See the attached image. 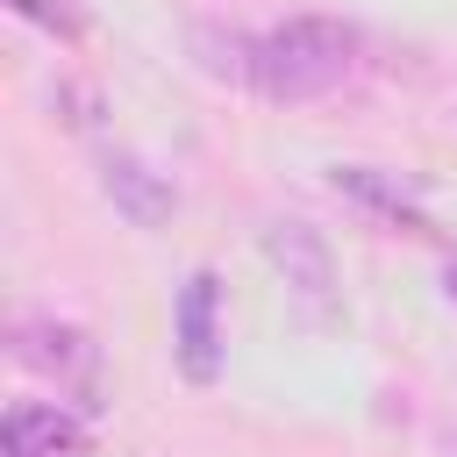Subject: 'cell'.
Listing matches in <instances>:
<instances>
[{"mask_svg": "<svg viewBox=\"0 0 457 457\" xmlns=\"http://www.w3.org/2000/svg\"><path fill=\"white\" fill-rule=\"evenodd\" d=\"M193 43L214 50L207 71H221V79L264 93V100H286V107L321 100V93H336L357 71V29H343L328 14H293V21L264 29V36H214V29H200Z\"/></svg>", "mask_w": 457, "mask_h": 457, "instance_id": "6da1fadb", "label": "cell"}, {"mask_svg": "<svg viewBox=\"0 0 457 457\" xmlns=\"http://www.w3.org/2000/svg\"><path fill=\"white\" fill-rule=\"evenodd\" d=\"M14 357L50 378L57 393L71 400H100V343L79 328V321H57V314H21L14 321Z\"/></svg>", "mask_w": 457, "mask_h": 457, "instance_id": "7a4b0ae2", "label": "cell"}, {"mask_svg": "<svg viewBox=\"0 0 457 457\" xmlns=\"http://www.w3.org/2000/svg\"><path fill=\"white\" fill-rule=\"evenodd\" d=\"M171 328H179V371L193 386H214L221 378V278L214 271H193L179 286Z\"/></svg>", "mask_w": 457, "mask_h": 457, "instance_id": "3957f363", "label": "cell"}, {"mask_svg": "<svg viewBox=\"0 0 457 457\" xmlns=\"http://www.w3.org/2000/svg\"><path fill=\"white\" fill-rule=\"evenodd\" d=\"M0 450L7 457H93V436L79 414H64L50 400H21V407H7Z\"/></svg>", "mask_w": 457, "mask_h": 457, "instance_id": "277c9868", "label": "cell"}, {"mask_svg": "<svg viewBox=\"0 0 457 457\" xmlns=\"http://www.w3.org/2000/svg\"><path fill=\"white\" fill-rule=\"evenodd\" d=\"M264 257L286 271V286L293 293H307V300H328V286H336V257H328V243H321V228H307V221H271L264 228Z\"/></svg>", "mask_w": 457, "mask_h": 457, "instance_id": "5b68a950", "label": "cell"}, {"mask_svg": "<svg viewBox=\"0 0 457 457\" xmlns=\"http://www.w3.org/2000/svg\"><path fill=\"white\" fill-rule=\"evenodd\" d=\"M107 193H114V207L129 214V221H164L171 214V186L150 171V164H136V157H107Z\"/></svg>", "mask_w": 457, "mask_h": 457, "instance_id": "8992f818", "label": "cell"}, {"mask_svg": "<svg viewBox=\"0 0 457 457\" xmlns=\"http://www.w3.org/2000/svg\"><path fill=\"white\" fill-rule=\"evenodd\" d=\"M336 193H350V200H364L371 214H386V221H393V228H407V236H428V221H421V207H407V200H400V193H393V186H386L378 171H364V164H343V171H336Z\"/></svg>", "mask_w": 457, "mask_h": 457, "instance_id": "52a82bcc", "label": "cell"}, {"mask_svg": "<svg viewBox=\"0 0 457 457\" xmlns=\"http://www.w3.org/2000/svg\"><path fill=\"white\" fill-rule=\"evenodd\" d=\"M14 14L43 21V29H57V36H79V14H64V7H50V0H14Z\"/></svg>", "mask_w": 457, "mask_h": 457, "instance_id": "ba28073f", "label": "cell"}, {"mask_svg": "<svg viewBox=\"0 0 457 457\" xmlns=\"http://www.w3.org/2000/svg\"><path fill=\"white\" fill-rule=\"evenodd\" d=\"M443 286H450V300H457V264H450V278H443Z\"/></svg>", "mask_w": 457, "mask_h": 457, "instance_id": "9c48e42d", "label": "cell"}]
</instances>
